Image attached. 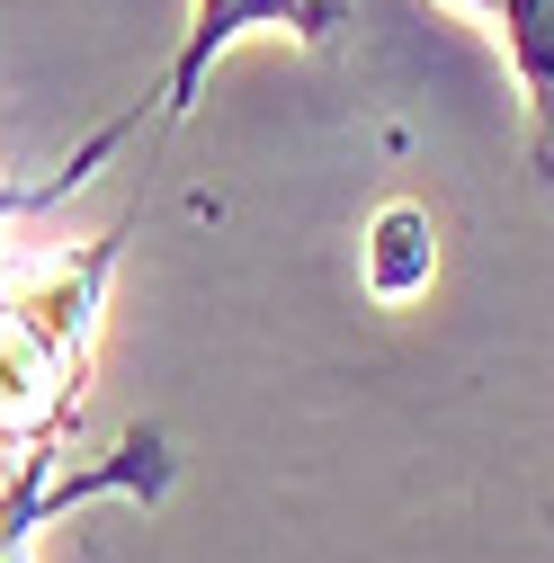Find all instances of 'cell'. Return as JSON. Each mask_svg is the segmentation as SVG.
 Listing matches in <instances>:
<instances>
[{"mask_svg": "<svg viewBox=\"0 0 554 563\" xmlns=\"http://www.w3.org/2000/svg\"><path fill=\"white\" fill-rule=\"evenodd\" d=\"M134 125H144V99H134V108H125L117 125H99V134H90V144H81L73 162H63L54 179H36V188H10V179H0V224H10V216H27V206H54V197H73V188H81V179H90V170H99V162H108V153L125 144Z\"/></svg>", "mask_w": 554, "mask_h": 563, "instance_id": "obj_6", "label": "cell"}, {"mask_svg": "<svg viewBox=\"0 0 554 563\" xmlns=\"http://www.w3.org/2000/svg\"><path fill=\"white\" fill-rule=\"evenodd\" d=\"M358 19V0H188V27H179V54H170V73L153 90V117L179 125L206 90V73H215V54L277 27V36H296V45H331L340 27Z\"/></svg>", "mask_w": 554, "mask_h": 563, "instance_id": "obj_3", "label": "cell"}, {"mask_svg": "<svg viewBox=\"0 0 554 563\" xmlns=\"http://www.w3.org/2000/svg\"><path fill=\"white\" fill-rule=\"evenodd\" d=\"M430 277H439L430 206H385V216L367 224V296L376 305H411V296H430Z\"/></svg>", "mask_w": 554, "mask_h": 563, "instance_id": "obj_5", "label": "cell"}, {"mask_svg": "<svg viewBox=\"0 0 554 563\" xmlns=\"http://www.w3.org/2000/svg\"><path fill=\"white\" fill-rule=\"evenodd\" d=\"M483 27L501 36V63H510V81L528 99V162H536V179L554 197V0H492Z\"/></svg>", "mask_w": 554, "mask_h": 563, "instance_id": "obj_4", "label": "cell"}, {"mask_svg": "<svg viewBox=\"0 0 554 563\" xmlns=\"http://www.w3.org/2000/svg\"><path fill=\"white\" fill-rule=\"evenodd\" d=\"M170 474H179V456L162 430H125L108 456H81L73 430L19 439L10 474H0V563H36V537L90 501H162Z\"/></svg>", "mask_w": 554, "mask_h": 563, "instance_id": "obj_2", "label": "cell"}, {"mask_svg": "<svg viewBox=\"0 0 554 563\" xmlns=\"http://www.w3.org/2000/svg\"><path fill=\"white\" fill-rule=\"evenodd\" d=\"M0 474H10V465H0Z\"/></svg>", "mask_w": 554, "mask_h": 563, "instance_id": "obj_8", "label": "cell"}, {"mask_svg": "<svg viewBox=\"0 0 554 563\" xmlns=\"http://www.w3.org/2000/svg\"><path fill=\"white\" fill-rule=\"evenodd\" d=\"M117 251H125V224L45 260L27 287L0 277V420L19 439H45V430L81 420V376H90V340H99Z\"/></svg>", "mask_w": 554, "mask_h": 563, "instance_id": "obj_1", "label": "cell"}, {"mask_svg": "<svg viewBox=\"0 0 554 563\" xmlns=\"http://www.w3.org/2000/svg\"><path fill=\"white\" fill-rule=\"evenodd\" d=\"M456 10H474V19H483V10H492V0H456Z\"/></svg>", "mask_w": 554, "mask_h": 563, "instance_id": "obj_7", "label": "cell"}]
</instances>
